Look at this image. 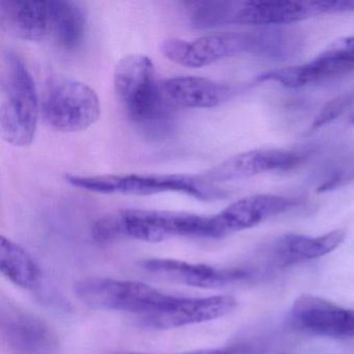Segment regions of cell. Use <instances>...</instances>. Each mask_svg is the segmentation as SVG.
<instances>
[{
    "mask_svg": "<svg viewBox=\"0 0 354 354\" xmlns=\"http://www.w3.org/2000/svg\"><path fill=\"white\" fill-rule=\"evenodd\" d=\"M290 49L287 32L265 30L252 32H218L192 42L167 39L160 45L165 57L187 68H202L241 53H254L269 59H285Z\"/></svg>",
    "mask_w": 354,
    "mask_h": 354,
    "instance_id": "1",
    "label": "cell"
},
{
    "mask_svg": "<svg viewBox=\"0 0 354 354\" xmlns=\"http://www.w3.org/2000/svg\"><path fill=\"white\" fill-rule=\"evenodd\" d=\"M36 84L21 57L3 51L0 63V130L8 144L26 148L34 142L40 115Z\"/></svg>",
    "mask_w": 354,
    "mask_h": 354,
    "instance_id": "2",
    "label": "cell"
},
{
    "mask_svg": "<svg viewBox=\"0 0 354 354\" xmlns=\"http://www.w3.org/2000/svg\"><path fill=\"white\" fill-rule=\"evenodd\" d=\"M65 180L74 187L97 194L151 196L162 192H180L205 201L227 196V192L214 187L202 178L187 175L77 176L68 174Z\"/></svg>",
    "mask_w": 354,
    "mask_h": 354,
    "instance_id": "3",
    "label": "cell"
},
{
    "mask_svg": "<svg viewBox=\"0 0 354 354\" xmlns=\"http://www.w3.org/2000/svg\"><path fill=\"white\" fill-rule=\"evenodd\" d=\"M113 88L120 104L132 121L146 124L162 117L167 109L150 57L130 55L115 65Z\"/></svg>",
    "mask_w": 354,
    "mask_h": 354,
    "instance_id": "4",
    "label": "cell"
},
{
    "mask_svg": "<svg viewBox=\"0 0 354 354\" xmlns=\"http://www.w3.org/2000/svg\"><path fill=\"white\" fill-rule=\"evenodd\" d=\"M41 111L55 131L75 133L98 121L101 104L96 92L84 82L55 76L45 86Z\"/></svg>",
    "mask_w": 354,
    "mask_h": 354,
    "instance_id": "5",
    "label": "cell"
},
{
    "mask_svg": "<svg viewBox=\"0 0 354 354\" xmlns=\"http://www.w3.org/2000/svg\"><path fill=\"white\" fill-rule=\"evenodd\" d=\"M74 290L76 296L91 308L131 313L140 318L160 312L177 299L140 281L100 277L82 279Z\"/></svg>",
    "mask_w": 354,
    "mask_h": 354,
    "instance_id": "6",
    "label": "cell"
},
{
    "mask_svg": "<svg viewBox=\"0 0 354 354\" xmlns=\"http://www.w3.org/2000/svg\"><path fill=\"white\" fill-rule=\"evenodd\" d=\"M119 217L123 236L142 241L160 242L171 237L221 238L214 215L131 209L121 211Z\"/></svg>",
    "mask_w": 354,
    "mask_h": 354,
    "instance_id": "7",
    "label": "cell"
},
{
    "mask_svg": "<svg viewBox=\"0 0 354 354\" xmlns=\"http://www.w3.org/2000/svg\"><path fill=\"white\" fill-rule=\"evenodd\" d=\"M354 11V1H235L232 24L285 26L323 14Z\"/></svg>",
    "mask_w": 354,
    "mask_h": 354,
    "instance_id": "8",
    "label": "cell"
},
{
    "mask_svg": "<svg viewBox=\"0 0 354 354\" xmlns=\"http://www.w3.org/2000/svg\"><path fill=\"white\" fill-rule=\"evenodd\" d=\"M289 322L297 330L312 335L333 339L354 337V310L310 294L296 298L290 310Z\"/></svg>",
    "mask_w": 354,
    "mask_h": 354,
    "instance_id": "9",
    "label": "cell"
},
{
    "mask_svg": "<svg viewBox=\"0 0 354 354\" xmlns=\"http://www.w3.org/2000/svg\"><path fill=\"white\" fill-rule=\"evenodd\" d=\"M306 155L297 151L262 149L230 157L201 176L209 183L246 179L270 171H289L298 167Z\"/></svg>",
    "mask_w": 354,
    "mask_h": 354,
    "instance_id": "10",
    "label": "cell"
},
{
    "mask_svg": "<svg viewBox=\"0 0 354 354\" xmlns=\"http://www.w3.org/2000/svg\"><path fill=\"white\" fill-rule=\"evenodd\" d=\"M237 300L221 295L204 298L177 297L171 306L160 312L140 318V326L154 330L178 328L221 318L233 312Z\"/></svg>",
    "mask_w": 354,
    "mask_h": 354,
    "instance_id": "11",
    "label": "cell"
},
{
    "mask_svg": "<svg viewBox=\"0 0 354 354\" xmlns=\"http://www.w3.org/2000/svg\"><path fill=\"white\" fill-rule=\"evenodd\" d=\"M299 204V198L277 194H256L233 203L214 215V218L221 238H223L236 232L252 229Z\"/></svg>",
    "mask_w": 354,
    "mask_h": 354,
    "instance_id": "12",
    "label": "cell"
},
{
    "mask_svg": "<svg viewBox=\"0 0 354 354\" xmlns=\"http://www.w3.org/2000/svg\"><path fill=\"white\" fill-rule=\"evenodd\" d=\"M230 86L208 78L178 76L161 82L167 109H212L232 96Z\"/></svg>",
    "mask_w": 354,
    "mask_h": 354,
    "instance_id": "13",
    "label": "cell"
},
{
    "mask_svg": "<svg viewBox=\"0 0 354 354\" xmlns=\"http://www.w3.org/2000/svg\"><path fill=\"white\" fill-rule=\"evenodd\" d=\"M142 267L159 277L198 288H219L248 277L242 269H217L205 264L184 262L173 259H151Z\"/></svg>",
    "mask_w": 354,
    "mask_h": 354,
    "instance_id": "14",
    "label": "cell"
},
{
    "mask_svg": "<svg viewBox=\"0 0 354 354\" xmlns=\"http://www.w3.org/2000/svg\"><path fill=\"white\" fill-rule=\"evenodd\" d=\"M0 24L21 40L40 42L50 36L49 1L1 0Z\"/></svg>",
    "mask_w": 354,
    "mask_h": 354,
    "instance_id": "15",
    "label": "cell"
},
{
    "mask_svg": "<svg viewBox=\"0 0 354 354\" xmlns=\"http://www.w3.org/2000/svg\"><path fill=\"white\" fill-rule=\"evenodd\" d=\"M1 329L8 343L18 353L42 354L53 345V337L45 323L18 308H3Z\"/></svg>",
    "mask_w": 354,
    "mask_h": 354,
    "instance_id": "16",
    "label": "cell"
},
{
    "mask_svg": "<svg viewBox=\"0 0 354 354\" xmlns=\"http://www.w3.org/2000/svg\"><path fill=\"white\" fill-rule=\"evenodd\" d=\"M353 69L352 66L342 63L324 51L308 63L264 72L258 75L257 80L277 82L285 88H298L324 82Z\"/></svg>",
    "mask_w": 354,
    "mask_h": 354,
    "instance_id": "17",
    "label": "cell"
},
{
    "mask_svg": "<svg viewBox=\"0 0 354 354\" xmlns=\"http://www.w3.org/2000/svg\"><path fill=\"white\" fill-rule=\"evenodd\" d=\"M345 237L343 230H335L317 237L287 234L272 244V256L281 266L315 260L333 252L343 243Z\"/></svg>",
    "mask_w": 354,
    "mask_h": 354,
    "instance_id": "18",
    "label": "cell"
},
{
    "mask_svg": "<svg viewBox=\"0 0 354 354\" xmlns=\"http://www.w3.org/2000/svg\"><path fill=\"white\" fill-rule=\"evenodd\" d=\"M50 36L66 51L82 46L86 32L88 15L84 5L69 0H51Z\"/></svg>",
    "mask_w": 354,
    "mask_h": 354,
    "instance_id": "19",
    "label": "cell"
},
{
    "mask_svg": "<svg viewBox=\"0 0 354 354\" xmlns=\"http://www.w3.org/2000/svg\"><path fill=\"white\" fill-rule=\"evenodd\" d=\"M0 269L6 277L21 288H32L40 279V268L21 246L0 237Z\"/></svg>",
    "mask_w": 354,
    "mask_h": 354,
    "instance_id": "20",
    "label": "cell"
},
{
    "mask_svg": "<svg viewBox=\"0 0 354 354\" xmlns=\"http://www.w3.org/2000/svg\"><path fill=\"white\" fill-rule=\"evenodd\" d=\"M234 1H192L185 3L186 15L192 28L198 30L230 26Z\"/></svg>",
    "mask_w": 354,
    "mask_h": 354,
    "instance_id": "21",
    "label": "cell"
},
{
    "mask_svg": "<svg viewBox=\"0 0 354 354\" xmlns=\"http://www.w3.org/2000/svg\"><path fill=\"white\" fill-rule=\"evenodd\" d=\"M353 99V96L351 95H343V96L337 97V98L329 101L315 118L314 122L310 125V129H319V128L335 121L351 105Z\"/></svg>",
    "mask_w": 354,
    "mask_h": 354,
    "instance_id": "22",
    "label": "cell"
},
{
    "mask_svg": "<svg viewBox=\"0 0 354 354\" xmlns=\"http://www.w3.org/2000/svg\"><path fill=\"white\" fill-rule=\"evenodd\" d=\"M93 236L98 242H109L123 236L119 214L109 215L99 219L93 227Z\"/></svg>",
    "mask_w": 354,
    "mask_h": 354,
    "instance_id": "23",
    "label": "cell"
},
{
    "mask_svg": "<svg viewBox=\"0 0 354 354\" xmlns=\"http://www.w3.org/2000/svg\"><path fill=\"white\" fill-rule=\"evenodd\" d=\"M325 53L339 59L342 63L354 67V35L337 41L325 50Z\"/></svg>",
    "mask_w": 354,
    "mask_h": 354,
    "instance_id": "24",
    "label": "cell"
},
{
    "mask_svg": "<svg viewBox=\"0 0 354 354\" xmlns=\"http://www.w3.org/2000/svg\"><path fill=\"white\" fill-rule=\"evenodd\" d=\"M126 354H147V353H126ZM183 354V353H182ZM184 354H236L234 352L227 351V350H201V351L189 352Z\"/></svg>",
    "mask_w": 354,
    "mask_h": 354,
    "instance_id": "25",
    "label": "cell"
}]
</instances>
